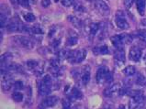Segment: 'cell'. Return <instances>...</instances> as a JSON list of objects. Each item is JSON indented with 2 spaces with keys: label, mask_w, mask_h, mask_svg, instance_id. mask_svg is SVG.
Returning a JSON list of instances; mask_svg holds the SVG:
<instances>
[{
  "label": "cell",
  "mask_w": 146,
  "mask_h": 109,
  "mask_svg": "<svg viewBox=\"0 0 146 109\" xmlns=\"http://www.w3.org/2000/svg\"><path fill=\"white\" fill-rule=\"evenodd\" d=\"M86 55V52L85 50H67V53H66V60H67L70 63H79L85 60Z\"/></svg>",
  "instance_id": "6da1fadb"
},
{
  "label": "cell",
  "mask_w": 146,
  "mask_h": 109,
  "mask_svg": "<svg viewBox=\"0 0 146 109\" xmlns=\"http://www.w3.org/2000/svg\"><path fill=\"white\" fill-rule=\"evenodd\" d=\"M112 74L107 67H100L96 74V80L99 85L102 83H110L112 82Z\"/></svg>",
  "instance_id": "7a4b0ae2"
},
{
  "label": "cell",
  "mask_w": 146,
  "mask_h": 109,
  "mask_svg": "<svg viewBox=\"0 0 146 109\" xmlns=\"http://www.w3.org/2000/svg\"><path fill=\"white\" fill-rule=\"evenodd\" d=\"M52 77L51 75H45L42 78V80L40 81V85H39V92L41 96H46L50 93H51L52 90Z\"/></svg>",
  "instance_id": "3957f363"
},
{
  "label": "cell",
  "mask_w": 146,
  "mask_h": 109,
  "mask_svg": "<svg viewBox=\"0 0 146 109\" xmlns=\"http://www.w3.org/2000/svg\"><path fill=\"white\" fill-rule=\"evenodd\" d=\"M23 24L20 21L19 17H15L14 18H12L9 23L7 25V30L8 32H21L23 30Z\"/></svg>",
  "instance_id": "277c9868"
},
{
  "label": "cell",
  "mask_w": 146,
  "mask_h": 109,
  "mask_svg": "<svg viewBox=\"0 0 146 109\" xmlns=\"http://www.w3.org/2000/svg\"><path fill=\"white\" fill-rule=\"evenodd\" d=\"M15 42L18 43L19 46H21L24 49L27 50H31L34 47V42L32 41V40H31L29 37L26 36H15L14 39Z\"/></svg>",
  "instance_id": "5b68a950"
},
{
  "label": "cell",
  "mask_w": 146,
  "mask_h": 109,
  "mask_svg": "<svg viewBox=\"0 0 146 109\" xmlns=\"http://www.w3.org/2000/svg\"><path fill=\"white\" fill-rule=\"evenodd\" d=\"M115 23L117 25V27L120 29H123V30H126V29H128L129 28H130V25H129L126 18H125V14L121 10H119L118 12H117Z\"/></svg>",
  "instance_id": "8992f818"
},
{
  "label": "cell",
  "mask_w": 146,
  "mask_h": 109,
  "mask_svg": "<svg viewBox=\"0 0 146 109\" xmlns=\"http://www.w3.org/2000/svg\"><path fill=\"white\" fill-rule=\"evenodd\" d=\"M90 76H91V69L89 65H84L80 70V80L83 85H86L90 81Z\"/></svg>",
  "instance_id": "52a82bcc"
},
{
  "label": "cell",
  "mask_w": 146,
  "mask_h": 109,
  "mask_svg": "<svg viewBox=\"0 0 146 109\" xmlns=\"http://www.w3.org/2000/svg\"><path fill=\"white\" fill-rule=\"evenodd\" d=\"M3 78H2V90L4 92H7L11 89L12 86H14L13 79L11 78V75L7 73V72L2 73Z\"/></svg>",
  "instance_id": "ba28073f"
},
{
  "label": "cell",
  "mask_w": 146,
  "mask_h": 109,
  "mask_svg": "<svg viewBox=\"0 0 146 109\" xmlns=\"http://www.w3.org/2000/svg\"><path fill=\"white\" fill-rule=\"evenodd\" d=\"M120 89H121V86H120L119 83H114V85H111L107 89H105L104 95L107 96V97H113V96L120 93Z\"/></svg>",
  "instance_id": "9c48e42d"
},
{
  "label": "cell",
  "mask_w": 146,
  "mask_h": 109,
  "mask_svg": "<svg viewBox=\"0 0 146 109\" xmlns=\"http://www.w3.org/2000/svg\"><path fill=\"white\" fill-rule=\"evenodd\" d=\"M114 61L117 66H122L125 62V51L124 49H117V51L114 54Z\"/></svg>",
  "instance_id": "30bf717a"
},
{
  "label": "cell",
  "mask_w": 146,
  "mask_h": 109,
  "mask_svg": "<svg viewBox=\"0 0 146 109\" xmlns=\"http://www.w3.org/2000/svg\"><path fill=\"white\" fill-rule=\"evenodd\" d=\"M95 7L98 11V13L101 14L102 16H107L110 14V7L102 0H97L95 3Z\"/></svg>",
  "instance_id": "8fae6325"
},
{
  "label": "cell",
  "mask_w": 146,
  "mask_h": 109,
  "mask_svg": "<svg viewBox=\"0 0 146 109\" xmlns=\"http://www.w3.org/2000/svg\"><path fill=\"white\" fill-rule=\"evenodd\" d=\"M143 55V52H141V50L137 47V46H133L131 48L130 52H129V58L130 60L133 61H139Z\"/></svg>",
  "instance_id": "7c38bea8"
},
{
  "label": "cell",
  "mask_w": 146,
  "mask_h": 109,
  "mask_svg": "<svg viewBox=\"0 0 146 109\" xmlns=\"http://www.w3.org/2000/svg\"><path fill=\"white\" fill-rule=\"evenodd\" d=\"M12 60V56L10 53H5L3 54L1 57V69H2V73L7 72V69L9 65L11 64L10 61Z\"/></svg>",
  "instance_id": "4fadbf2b"
},
{
  "label": "cell",
  "mask_w": 146,
  "mask_h": 109,
  "mask_svg": "<svg viewBox=\"0 0 146 109\" xmlns=\"http://www.w3.org/2000/svg\"><path fill=\"white\" fill-rule=\"evenodd\" d=\"M111 43L113 44V46L116 49H121L123 48V44H124V37L123 35H115L112 36L110 38Z\"/></svg>",
  "instance_id": "5bb4252c"
},
{
  "label": "cell",
  "mask_w": 146,
  "mask_h": 109,
  "mask_svg": "<svg viewBox=\"0 0 146 109\" xmlns=\"http://www.w3.org/2000/svg\"><path fill=\"white\" fill-rule=\"evenodd\" d=\"M58 100H59V98L55 95L48 96V97H46L42 101L41 106L43 107H53L54 106H56V104L58 103Z\"/></svg>",
  "instance_id": "9a60e30c"
},
{
  "label": "cell",
  "mask_w": 146,
  "mask_h": 109,
  "mask_svg": "<svg viewBox=\"0 0 146 109\" xmlns=\"http://www.w3.org/2000/svg\"><path fill=\"white\" fill-rule=\"evenodd\" d=\"M93 52L95 55H107L110 53V50H108L107 45H100L94 48Z\"/></svg>",
  "instance_id": "2e32d148"
},
{
  "label": "cell",
  "mask_w": 146,
  "mask_h": 109,
  "mask_svg": "<svg viewBox=\"0 0 146 109\" xmlns=\"http://www.w3.org/2000/svg\"><path fill=\"white\" fill-rule=\"evenodd\" d=\"M69 97H70L71 100H73V101H74V100H78V99H82L83 94H82V92L78 89V88L73 87L72 90H71V93L69 94Z\"/></svg>",
  "instance_id": "e0dca14e"
},
{
  "label": "cell",
  "mask_w": 146,
  "mask_h": 109,
  "mask_svg": "<svg viewBox=\"0 0 146 109\" xmlns=\"http://www.w3.org/2000/svg\"><path fill=\"white\" fill-rule=\"evenodd\" d=\"M99 28H100L99 23H91L88 26V34L90 36V39H93V38L97 35Z\"/></svg>",
  "instance_id": "ac0fdd59"
},
{
  "label": "cell",
  "mask_w": 146,
  "mask_h": 109,
  "mask_svg": "<svg viewBox=\"0 0 146 109\" xmlns=\"http://www.w3.org/2000/svg\"><path fill=\"white\" fill-rule=\"evenodd\" d=\"M9 71V72H12V73H23V68L19 64L16 63V62H12V63L9 65L7 69V72Z\"/></svg>",
  "instance_id": "d6986e66"
},
{
  "label": "cell",
  "mask_w": 146,
  "mask_h": 109,
  "mask_svg": "<svg viewBox=\"0 0 146 109\" xmlns=\"http://www.w3.org/2000/svg\"><path fill=\"white\" fill-rule=\"evenodd\" d=\"M137 9H138L139 14L143 16L145 12V7H146V0H137L136 1Z\"/></svg>",
  "instance_id": "ffe728a7"
},
{
  "label": "cell",
  "mask_w": 146,
  "mask_h": 109,
  "mask_svg": "<svg viewBox=\"0 0 146 109\" xmlns=\"http://www.w3.org/2000/svg\"><path fill=\"white\" fill-rule=\"evenodd\" d=\"M68 21L72 24L74 28H81V21H80V19L76 18V17L68 16Z\"/></svg>",
  "instance_id": "44dd1931"
},
{
  "label": "cell",
  "mask_w": 146,
  "mask_h": 109,
  "mask_svg": "<svg viewBox=\"0 0 146 109\" xmlns=\"http://www.w3.org/2000/svg\"><path fill=\"white\" fill-rule=\"evenodd\" d=\"M26 65L28 67V69L31 70V71H37L39 69V62L37 61H34V60L28 61L26 62Z\"/></svg>",
  "instance_id": "7402d4cb"
},
{
  "label": "cell",
  "mask_w": 146,
  "mask_h": 109,
  "mask_svg": "<svg viewBox=\"0 0 146 109\" xmlns=\"http://www.w3.org/2000/svg\"><path fill=\"white\" fill-rule=\"evenodd\" d=\"M136 73V69L134 66L132 65H130V66H127L126 68L123 70V73L126 75V76L130 77V76H132V75H134Z\"/></svg>",
  "instance_id": "603a6c76"
},
{
  "label": "cell",
  "mask_w": 146,
  "mask_h": 109,
  "mask_svg": "<svg viewBox=\"0 0 146 109\" xmlns=\"http://www.w3.org/2000/svg\"><path fill=\"white\" fill-rule=\"evenodd\" d=\"M12 99H13L16 103H20L23 101V94L20 93V92L16 91L12 94Z\"/></svg>",
  "instance_id": "cb8c5ba5"
},
{
  "label": "cell",
  "mask_w": 146,
  "mask_h": 109,
  "mask_svg": "<svg viewBox=\"0 0 146 109\" xmlns=\"http://www.w3.org/2000/svg\"><path fill=\"white\" fill-rule=\"evenodd\" d=\"M23 18L25 19V21H27L29 23H32L36 20V17L32 13H31V12H28V13L23 15Z\"/></svg>",
  "instance_id": "d4e9b609"
},
{
  "label": "cell",
  "mask_w": 146,
  "mask_h": 109,
  "mask_svg": "<svg viewBox=\"0 0 146 109\" xmlns=\"http://www.w3.org/2000/svg\"><path fill=\"white\" fill-rule=\"evenodd\" d=\"M31 30L33 34H36V35L43 34V29L41 28V27L40 26V25H34V26L31 28Z\"/></svg>",
  "instance_id": "484cf974"
},
{
  "label": "cell",
  "mask_w": 146,
  "mask_h": 109,
  "mask_svg": "<svg viewBox=\"0 0 146 109\" xmlns=\"http://www.w3.org/2000/svg\"><path fill=\"white\" fill-rule=\"evenodd\" d=\"M135 82L138 85H146V78L141 73H139L138 76L136 77Z\"/></svg>",
  "instance_id": "4316f807"
},
{
  "label": "cell",
  "mask_w": 146,
  "mask_h": 109,
  "mask_svg": "<svg viewBox=\"0 0 146 109\" xmlns=\"http://www.w3.org/2000/svg\"><path fill=\"white\" fill-rule=\"evenodd\" d=\"M137 36H138V38L141 41L146 42V28L138 30V32H137Z\"/></svg>",
  "instance_id": "83f0119b"
},
{
  "label": "cell",
  "mask_w": 146,
  "mask_h": 109,
  "mask_svg": "<svg viewBox=\"0 0 146 109\" xmlns=\"http://www.w3.org/2000/svg\"><path fill=\"white\" fill-rule=\"evenodd\" d=\"M77 43V38L76 37H69L67 40H66V44H67L68 46H74Z\"/></svg>",
  "instance_id": "f1b7e54d"
},
{
  "label": "cell",
  "mask_w": 146,
  "mask_h": 109,
  "mask_svg": "<svg viewBox=\"0 0 146 109\" xmlns=\"http://www.w3.org/2000/svg\"><path fill=\"white\" fill-rule=\"evenodd\" d=\"M14 88L16 90H21L23 88V83L21 81H16L14 83Z\"/></svg>",
  "instance_id": "f546056e"
},
{
  "label": "cell",
  "mask_w": 146,
  "mask_h": 109,
  "mask_svg": "<svg viewBox=\"0 0 146 109\" xmlns=\"http://www.w3.org/2000/svg\"><path fill=\"white\" fill-rule=\"evenodd\" d=\"M20 5L25 8H31L30 0H21V1H20Z\"/></svg>",
  "instance_id": "4dcf8cb0"
},
{
  "label": "cell",
  "mask_w": 146,
  "mask_h": 109,
  "mask_svg": "<svg viewBox=\"0 0 146 109\" xmlns=\"http://www.w3.org/2000/svg\"><path fill=\"white\" fill-rule=\"evenodd\" d=\"M133 1L134 0H124V6L125 7L127 8V9H129V8H131L132 4H133Z\"/></svg>",
  "instance_id": "1f68e13d"
},
{
  "label": "cell",
  "mask_w": 146,
  "mask_h": 109,
  "mask_svg": "<svg viewBox=\"0 0 146 109\" xmlns=\"http://www.w3.org/2000/svg\"><path fill=\"white\" fill-rule=\"evenodd\" d=\"M74 1V0H62V6H64V7H70Z\"/></svg>",
  "instance_id": "d6a6232c"
},
{
  "label": "cell",
  "mask_w": 146,
  "mask_h": 109,
  "mask_svg": "<svg viewBox=\"0 0 146 109\" xmlns=\"http://www.w3.org/2000/svg\"><path fill=\"white\" fill-rule=\"evenodd\" d=\"M51 5V0H41V6L43 7H48Z\"/></svg>",
  "instance_id": "836d02e7"
},
{
  "label": "cell",
  "mask_w": 146,
  "mask_h": 109,
  "mask_svg": "<svg viewBox=\"0 0 146 109\" xmlns=\"http://www.w3.org/2000/svg\"><path fill=\"white\" fill-rule=\"evenodd\" d=\"M60 44V40H54L52 41V46H53V48H57L58 46H59Z\"/></svg>",
  "instance_id": "e575fe53"
},
{
  "label": "cell",
  "mask_w": 146,
  "mask_h": 109,
  "mask_svg": "<svg viewBox=\"0 0 146 109\" xmlns=\"http://www.w3.org/2000/svg\"><path fill=\"white\" fill-rule=\"evenodd\" d=\"M76 11H82V12H84L85 11V8L83 7L81 5H79V4H78V5L76 6Z\"/></svg>",
  "instance_id": "d590c367"
},
{
  "label": "cell",
  "mask_w": 146,
  "mask_h": 109,
  "mask_svg": "<svg viewBox=\"0 0 146 109\" xmlns=\"http://www.w3.org/2000/svg\"><path fill=\"white\" fill-rule=\"evenodd\" d=\"M10 2H11L12 5H14V6H19V0H10Z\"/></svg>",
  "instance_id": "8d00e7d4"
},
{
  "label": "cell",
  "mask_w": 146,
  "mask_h": 109,
  "mask_svg": "<svg viewBox=\"0 0 146 109\" xmlns=\"http://www.w3.org/2000/svg\"><path fill=\"white\" fill-rule=\"evenodd\" d=\"M118 109H126V107H125L124 104H120V106L118 107Z\"/></svg>",
  "instance_id": "74e56055"
},
{
  "label": "cell",
  "mask_w": 146,
  "mask_h": 109,
  "mask_svg": "<svg viewBox=\"0 0 146 109\" xmlns=\"http://www.w3.org/2000/svg\"><path fill=\"white\" fill-rule=\"evenodd\" d=\"M101 109H108V107H103V108H101Z\"/></svg>",
  "instance_id": "f35d334b"
},
{
  "label": "cell",
  "mask_w": 146,
  "mask_h": 109,
  "mask_svg": "<svg viewBox=\"0 0 146 109\" xmlns=\"http://www.w3.org/2000/svg\"><path fill=\"white\" fill-rule=\"evenodd\" d=\"M54 2H58V0H53Z\"/></svg>",
  "instance_id": "ab89813d"
},
{
  "label": "cell",
  "mask_w": 146,
  "mask_h": 109,
  "mask_svg": "<svg viewBox=\"0 0 146 109\" xmlns=\"http://www.w3.org/2000/svg\"><path fill=\"white\" fill-rule=\"evenodd\" d=\"M145 109H146V108H145Z\"/></svg>",
  "instance_id": "60d3db41"
}]
</instances>
